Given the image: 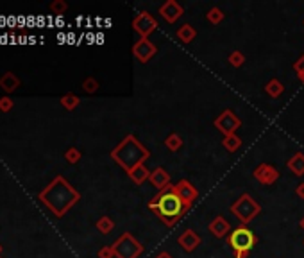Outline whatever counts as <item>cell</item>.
I'll use <instances>...</instances> for the list:
<instances>
[{"label": "cell", "mask_w": 304, "mask_h": 258, "mask_svg": "<svg viewBox=\"0 0 304 258\" xmlns=\"http://www.w3.org/2000/svg\"><path fill=\"white\" fill-rule=\"evenodd\" d=\"M183 210V201L175 194H165L159 199V211L165 217H177Z\"/></svg>", "instance_id": "cell-1"}, {"label": "cell", "mask_w": 304, "mask_h": 258, "mask_svg": "<svg viewBox=\"0 0 304 258\" xmlns=\"http://www.w3.org/2000/svg\"><path fill=\"white\" fill-rule=\"evenodd\" d=\"M7 23H9L11 27H15V23H16V18H15V16H9V18H7Z\"/></svg>", "instance_id": "cell-5"}, {"label": "cell", "mask_w": 304, "mask_h": 258, "mask_svg": "<svg viewBox=\"0 0 304 258\" xmlns=\"http://www.w3.org/2000/svg\"><path fill=\"white\" fill-rule=\"evenodd\" d=\"M252 244H254V235L251 233V230L238 228V230H235V233L231 235V246H233L236 251H247V249L252 248Z\"/></svg>", "instance_id": "cell-2"}, {"label": "cell", "mask_w": 304, "mask_h": 258, "mask_svg": "<svg viewBox=\"0 0 304 258\" xmlns=\"http://www.w3.org/2000/svg\"><path fill=\"white\" fill-rule=\"evenodd\" d=\"M16 22H18V23H25V16H18Z\"/></svg>", "instance_id": "cell-6"}, {"label": "cell", "mask_w": 304, "mask_h": 258, "mask_svg": "<svg viewBox=\"0 0 304 258\" xmlns=\"http://www.w3.org/2000/svg\"><path fill=\"white\" fill-rule=\"evenodd\" d=\"M0 85L4 86V90H15L16 86H18V79H16L13 74H5L4 77H2V81H0Z\"/></svg>", "instance_id": "cell-3"}, {"label": "cell", "mask_w": 304, "mask_h": 258, "mask_svg": "<svg viewBox=\"0 0 304 258\" xmlns=\"http://www.w3.org/2000/svg\"><path fill=\"white\" fill-rule=\"evenodd\" d=\"M11 106H13V102H11V100H7V99L0 100V108H2V110H7V108H11Z\"/></svg>", "instance_id": "cell-4"}]
</instances>
